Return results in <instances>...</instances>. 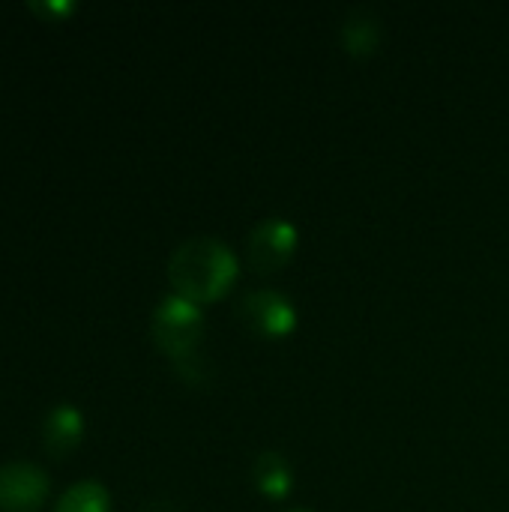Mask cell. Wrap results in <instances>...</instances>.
<instances>
[{"instance_id":"1","label":"cell","mask_w":509,"mask_h":512,"mask_svg":"<svg viewBox=\"0 0 509 512\" xmlns=\"http://www.w3.org/2000/svg\"><path fill=\"white\" fill-rule=\"evenodd\" d=\"M237 252L219 237H189L168 258V282L174 294L192 303H213L237 282Z\"/></svg>"},{"instance_id":"2","label":"cell","mask_w":509,"mask_h":512,"mask_svg":"<svg viewBox=\"0 0 509 512\" xmlns=\"http://www.w3.org/2000/svg\"><path fill=\"white\" fill-rule=\"evenodd\" d=\"M204 333H207V321L198 303L180 297V294H165L153 315H150V336L156 342V348L174 360V366L189 378V381H201L204 372Z\"/></svg>"},{"instance_id":"3","label":"cell","mask_w":509,"mask_h":512,"mask_svg":"<svg viewBox=\"0 0 509 512\" xmlns=\"http://www.w3.org/2000/svg\"><path fill=\"white\" fill-rule=\"evenodd\" d=\"M237 315L246 330L264 339H285L297 330V303L276 288H255L237 303Z\"/></svg>"},{"instance_id":"4","label":"cell","mask_w":509,"mask_h":512,"mask_svg":"<svg viewBox=\"0 0 509 512\" xmlns=\"http://www.w3.org/2000/svg\"><path fill=\"white\" fill-rule=\"evenodd\" d=\"M300 243V228L285 219V216H264L246 240V258L252 264V270L258 273H273L279 267H285Z\"/></svg>"},{"instance_id":"5","label":"cell","mask_w":509,"mask_h":512,"mask_svg":"<svg viewBox=\"0 0 509 512\" xmlns=\"http://www.w3.org/2000/svg\"><path fill=\"white\" fill-rule=\"evenodd\" d=\"M51 480L33 462H3L0 465V510L3 512H36L48 498Z\"/></svg>"},{"instance_id":"6","label":"cell","mask_w":509,"mask_h":512,"mask_svg":"<svg viewBox=\"0 0 509 512\" xmlns=\"http://www.w3.org/2000/svg\"><path fill=\"white\" fill-rule=\"evenodd\" d=\"M39 438L51 459H66L84 438V414L72 402L54 405L42 420Z\"/></svg>"},{"instance_id":"7","label":"cell","mask_w":509,"mask_h":512,"mask_svg":"<svg viewBox=\"0 0 509 512\" xmlns=\"http://www.w3.org/2000/svg\"><path fill=\"white\" fill-rule=\"evenodd\" d=\"M252 480H255V489L273 501H285L294 492V468L279 450H264L255 456Z\"/></svg>"},{"instance_id":"8","label":"cell","mask_w":509,"mask_h":512,"mask_svg":"<svg viewBox=\"0 0 509 512\" xmlns=\"http://www.w3.org/2000/svg\"><path fill=\"white\" fill-rule=\"evenodd\" d=\"M381 33H384L381 30V18L372 9H366V6H354L342 18V24H339V39H342L345 51L357 54V57L372 54L381 45Z\"/></svg>"},{"instance_id":"9","label":"cell","mask_w":509,"mask_h":512,"mask_svg":"<svg viewBox=\"0 0 509 512\" xmlns=\"http://www.w3.org/2000/svg\"><path fill=\"white\" fill-rule=\"evenodd\" d=\"M54 512H111V492L99 480H78L57 498Z\"/></svg>"},{"instance_id":"10","label":"cell","mask_w":509,"mask_h":512,"mask_svg":"<svg viewBox=\"0 0 509 512\" xmlns=\"http://www.w3.org/2000/svg\"><path fill=\"white\" fill-rule=\"evenodd\" d=\"M30 6H33L36 12H63V15H66L75 3H69V0L60 3V0H57V3H30Z\"/></svg>"},{"instance_id":"11","label":"cell","mask_w":509,"mask_h":512,"mask_svg":"<svg viewBox=\"0 0 509 512\" xmlns=\"http://www.w3.org/2000/svg\"><path fill=\"white\" fill-rule=\"evenodd\" d=\"M285 512H312V510H303V507H294V510H285Z\"/></svg>"}]
</instances>
